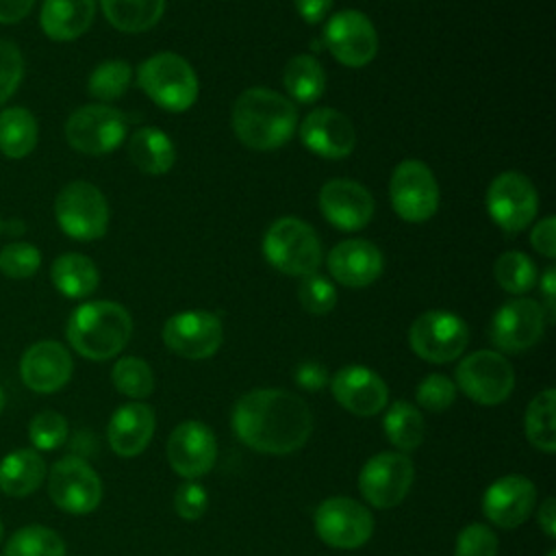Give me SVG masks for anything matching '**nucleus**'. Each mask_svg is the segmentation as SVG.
I'll use <instances>...</instances> for the list:
<instances>
[{"label": "nucleus", "instance_id": "1", "mask_svg": "<svg viewBox=\"0 0 556 556\" xmlns=\"http://www.w3.org/2000/svg\"><path fill=\"white\" fill-rule=\"evenodd\" d=\"M232 430L248 447L285 456L300 450L313 430L308 404L285 389H254L239 397Z\"/></svg>", "mask_w": 556, "mask_h": 556}, {"label": "nucleus", "instance_id": "2", "mask_svg": "<svg viewBox=\"0 0 556 556\" xmlns=\"http://www.w3.org/2000/svg\"><path fill=\"white\" fill-rule=\"evenodd\" d=\"M295 124L293 102L267 87L245 89L232 106V130L250 150L269 152L285 146L293 137Z\"/></svg>", "mask_w": 556, "mask_h": 556}, {"label": "nucleus", "instance_id": "3", "mask_svg": "<svg viewBox=\"0 0 556 556\" xmlns=\"http://www.w3.org/2000/svg\"><path fill=\"white\" fill-rule=\"evenodd\" d=\"M70 345L89 361H106L119 354L130 334L132 319L128 311L111 300L80 304L67 319Z\"/></svg>", "mask_w": 556, "mask_h": 556}, {"label": "nucleus", "instance_id": "4", "mask_svg": "<svg viewBox=\"0 0 556 556\" xmlns=\"http://www.w3.org/2000/svg\"><path fill=\"white\" fill-rule=\"evenodd\" d=\"M137 85L152 102L172 113L187 111L200 89L193 67L174 52L148 56L137 70Z\"/></svg>", "mask_w": 556, "mask_h": 556}, {"label": "nucleus", "instance_id": "5", "mask_svg": "<svg viewBox=\"0 0 556 556\" xmlns=\"http://www.w3.org/2000/svg\"><path fill=\"white\" fill-rule=\"evenodd\" d=\"M263 254L278 271L304 278L315 274L321 263V241L306 222L280 217L263 237Z\"/></svg>", "mask_w": 556, "mask_h": 556}, {"label": "nucleus", "instance_id": "6", "mask_svg": "<svg viewBox=\"0 0 556 556\" xmlns=\"http://www.w3.org/2000/svg\"><path fill=\"white\" fill-rule=\"evenodd\" d=\"M54 215L61 230L76 241H96L104 237L109 228L106 198L87 180L67 182L59 191L54 200Z\"/></svg>", "mask_w": 556, "mask_h": 556}, {"label": "nucleus", "instance_id": "7", "mask_svg": "<svg viewBox=\"0 0 556 556\" xmlns=\"http://www.w3.org/2000/svg\"><path fill=\"white\" fill-rule=\"evenodd\" d=\"M456 384L476 404L495 406L508 400L513 393L515 371L504 354L493 350H478L458 363Z\"/></svg>", "mask_w": 556, "mask_h": 556}, {"label": "nucleus", "instance_id": "8", "mask_svg": "<svg viewBox=\"0 0 556 556\" xmlns=\"http://www.w3.org/2000/svg\"><path fill=\"white\" fill-rule=\"evenodd\" d=\"M408 343L428 363H450L465 352L469 328L450 311H426L410 324Z\"/></svg>", "mask_w": 556, "mask_h": 556}, {"label": "nucleus", "instance_id": "9", "mask_svg": "<svg viewBox=\"0 0 556 556\" xmlns=\"http://www.w3.org/2000/svg\"><path fill=\"white\" fill-rule=\"evenodd\" d=\"M389 195L393 211L410 224L430 219L439 208V185L434 174L424 161H402L389 182Z\"/></svg>", "mask_w": 556, "mask_h": 556}, {"label": "nucleus", "instance_id": "10", "mask_svg": "<svg viewBox=\"0 0 556 556\" xmlns=\"http://www.w3.org/2000/svg\"><path fill=\"white\" fill-rule=\"evenodd\" d=\"M126 117L109 104H85L65 122L67 143L83 154H109L126 137Z\"/></svg>", "mask_w": 556, "mask_h": 556}, {"label": "nucleus", "instance_id": "11", "mask_svg": "<svg viewBox=\"0 0 556 556\" xmlns=\"http://www.w3.org/2000/svg\"><path fill=\"white\" fill-rule=\"evenodd\" d=\"M48 493L61 510L87 515L102 500V480L80 456H65L48 473Z\"/></svg>", "mask_w": 556, "mask_h": 556}, {"label": "nucleus", "instance_id": "12", "mask_svg": "<svg viewBox=\"0 0 556 556\" xmlns=\"http://www.w3.org/2000/svg\"><path fill=\"white\" fill-rule=\"evenodd\" d=\"M315 530L319 539L337 549H356L374 532L371 513L352 497H328L315 510Z\"/></svg>", "mask_w": 556, "mask_h": 556}, {"label": "nucleus", "instance_id": "13", "mask_svg": "<svg viewBox=\"0 0 556 556\" xmlns=\"http://www.w3.org/2000/svg\"><path fill=\"white\" fill-rule=\"evenodd\" d=\"M486 211L508 235L523 230L539 211V193L528 176L504 172L486 189Z\"/></svg>", "mask_w": 556, "mask_h": 556}, {"label": "nucleus", "instance_id": "14", "mask_svg": "<svg viewBox=\"0 0 556 556\" xmlns=\"http://www.w3.org/2000/svg\"><path fill=\"white\" fill-rule=\"evenodd\" d=\"M413 478L415 467L404 452H382L363 465L358 473V489L371 506L393 508L406 497Z\"/></svg>", "mask_w": 556, "mask_h": 556}, {"label": "nucleus", "instance_id": "15", "mask_svg": "<svg viewBox=\"0 0 556 556\" xmlns=\"http://www.w3.org/2000/svg\"><path fill=\"white\" fill-rule=\"evenodd\" d=\"M324 43L341 65L363 67L378 52V33L365 13L345 9L326 22Z\"/></svg>", "mask_w": 556, "mask_h": 556}, {"label": "nucleus", "instance_id": "16", "mask_svg": "<svg viewBox=\"0 0 556 556\" xmlns=\"http://www.w3.org/2000/svg\"><path fill=\"white\" fill-rule=\"evenodd\" d=\"M224 339V326L217 315L208 311H182L172 315L163 326L165 345L191 361L213 356Z\"/></svg>", "mask_w": 556, "mask_h": 556}, {"label": "nucleus", "instance_id": "17", "mask_svg": "<svg viewBox=\"0 0 556 556\" xmlns=\"http://www.w3.org/2000/svg\"><path fill=\"white\" fill-rule=\"evenodd\" d=\"M545 330V311L530 298L508 300L497 308L491 319V341L495 348L508 354L532 348Z\"/></svg>", "mask_w": 556, "mask_h": 556}, {"label": "nucleus", "instance_id": "18", "mask_svg": "<svg viewBox=\"0 0 556 556\" xmlns=\"http://www.w3.org/2000/svg\"><path fill=\"white\" fill-rule=\"evenodd\" d=\"M217 458V443L208 426L202 421H182L174 428L167 441L169 467L187 478L195 480L208 473Z\"/></svg>", "mask_w": 556, "mask_h": 556}, {"label": "nucleus", "instance_id": "19", "mask_svg": "<svg viewBox=\"0 0 556 556\" xmlns=\"http://www.w3.org/2000/svg\"><path fill=\"white\" fill-rule=\"evenodd\" d=\"M324 217L339 230H361L374 217V195L356 180L332 178L319 191Z\"/></svg>", "mask_w": 556, "mask_h": 556}, {"label": "nucleus", "instance_id": "20", "mask_svg": "<svg viewBox=\"0 0 556 556\" xmlns=\"http://www.w3.org/2000/svg\"><path fill=\"white\" fill-rule=\"evenodd\" d=\"M302 143L317 156L343 159L356 146V132L348 115L337 109H313L300 124Z\"/></svg>", "mask_w": 556, "mask_h": 556}, {"label": "nucleus", "instance_id": "21", "mask_svg": "<svg viewBox=\"0 0 556 556\" xmlns=\"http://www.w3.org/2000/svg\"><path fill=\"white\" fill-rule=\"evenodd\" d=\"M74 371L72 356L59 341L46 339L33 343L20 358V378L35 393H54L63 389Z\"/></svg>", "mask_w": 556, "mask_h": 556}, {"label": "nucleus", "instance_id": "22", "mask_svg": "<svg viewBox=\"0 0 556 556\" xmlns=\"http://www.w3.org/2000/svg\"><path fill=\"white\" fill-rule=\"evenodd\" d=\"M536 502V489L526 476H502L482 495V513L500 528L521 526Z\"/></svg>", "mask_w": 556, "mask_h": 556}, {"label": "nucleus", "instance_id": "23", "mask_svg": "<svg viewBox=\"0 0 556 556\" xmlns=\"http://www.w3.org/2000/svg\"><path fill=\"white\" fill-rule=\"evenodd\" d=\"M330 389L334 400L348 413L358 417H371L380 413L389 400V389L384 380L363 365H348L339 369L332 376Z\"/></svg>", "mask_w": 556, "mask_h": 556}, {"label": "nucleus", "instance_id": "24", "mask_svg": "<svg viewBox=\"0 0 556 556\" xmlns=\"http://www.w3.org/2000/svg\"><path fill=\"white\" fill-rule=\"evenodd\" d=\"M382 252L367 239H345L328 254L330 276L350 289L371 285L382 274Z\"/></svg>", "mask_w": 556, "mask_h": 556}, {"label": "nucleus", "instance_id": "25", "mask_svg": "<svg viewBox=\"0 0 556 556\" xmlns=\"http://www.w3.org/2000/svg\"><path fill=\"white\" fill-rule=\"evenodd\" d=\"M156 428L154 410L143 402H128L119 406L109 421L106 437L111 450L122 458L141 454L152 441Z\"/></svg>", "mask_w": 556, "mask_h": 556}, {"label": "nucleus", "instance_id": "26", "mask_svg": "<svg viewBox=\"0 0 556 556\" xmlns=\"http://www.w3.org/2000/svg\"><path fill=\"white\" fill-rule=\"evenodd\" d=\"M96 0H43L39 24L54 41L80 37L93 22Z\"/></svg>", "mask_w": 556, "mask_h": 556}, {"label": "nucleus", "instance_id": "27", "mask_svg": "<svg viewBox=\"0 0 556 556\" xmlns=\"http://www.w3.org/2000/svg\"><path fill=\"white\" fill-rule=\"evenodd\" d=\"M46 478V460L37 450H13L0 460V491L9 497L35 493Z\"/></svg>", "mask_w": 556, "mask_h": 556}, {"label": "nucleus", "instance_id": "28", "mask_svg": "<svg viewBox=\"0 0 556 556\" xmlns=\"http://www.w3.org/2000/svg\"><path fill=\"white\" fill-rule=\"evenodd\" d=\"M130 161L146 174L159 176L172 169L176 161V150L172 139L154 126H143L132 132L128 141Z\"/></svg>", "mask_w": 556, "mask_h": 556}, {"label": "nucleus", "instance_id": "29", "mask_svg": "<svg viewBox=\"0 0 556 556\" xmlns=\"http://www.w3.org/2000/svg\"><path fill=\"white\" fill-rule=\"evenodd\" d=\"M52 285L56 291H61L65 298H87L98 289L100 274L96 263L85 254H61L54 258L50 269Z\"/></svg>", "mask_w": 556, "mask_h": 556}, {"label": "nucleus", "instance_id": "30", "mask_svg": "<svg viewBox=\"0 0 556 556\" xmlns=\"http://www.w3.org/2000/svg\"><path fill=\"white\" fill-rule=\"evenodd\" d=\"M39 139L35 115L24 106L0 111V152L9 159L28 156Z\"/></svg>", "mask_w": 556, "mask_h": 556}, {"label": "nucleus", "instance_id": "31", "mask_svg": "<svg viewBox=\"0 0 556 556\" xmlns=\"http://www.w3.org/2000/svg\"><path fill=\"white\" fill-rule=\"evenodd\" d=\"M109 24L122 33H143L163 17L165 0H100Z\"/></svg>", "mask_w": 556, "mask_h": 556}, {"label": "nucleus", "instance_id": "32", "mask_svg": "<svg viewBox=\"0 0 556 556\" xmlns=\"http://www.w3.org/2000/svg\"><path fill=\"white\" fill-rule=\"evenodd\" d=\"M282 83L293 100L311 104L326 91V72L313 54H298L287 61Z\"/></svg>", "mask_w": 556, "mask_h": 556}, {"label": "nucleus", "instance_id": "33", "mask_svg": "<svg viewBox=\"0 0 556 556\" xmlns=\"http://www.w3.org/2000/svg\"><path fill=\"white\" fill-rule=\"evenodd\" d=\"M382 428L391 445H395L400 452H410L419 447L426 434V424L421 413L417 410V406L404 400H397L387 408Z\"/></svg>", "mask_w": 556, "mask_h": 556}, {"label": "nucleus", "instance_id": "34", "mask_svg": "<svg viewBox=\"0 0 556 556\" xmlns=\"http://www.w3.org/2000/svg\"><path fill=\"white\" fill-rule=\"evenodd\" d=\"M554 404H556V391L545 389L532 402L526 410V437L528 441L545 452L554 454L556 450V426H554Z\"/></svg>", "mask_w": 556, "mask_h": 556}, {"label": "nucleus", "instance_id": "35", "mask_svg": "<svg viewBox=\"0 0 556 556\" xmlns=\"http://www.w3.org/2000/svg\"><path fill=\"white\" fill-rule=\"evenodd\" d=\"M4 556H65V541L46 526H24L11 534Z\"/></svg>", "mask_w": 556, "mask_h": 556}, {"label": "nucleus", "instance_id": "36", "mask_svg": "<svg viewBox=\"0 0 556 556\" xmlns=\"http://www.w3.org/2000/svg\"><path fill=\"white\" fill-rule=\"evenodd\" d=\"M132 80V67L124 59H109L102 61L89 76L87 89L96 100H102V104L117 100L126 93Z\"/></svg>", "mask_w": 556, "mask_h": 556}, {"label": "nucleus", "instance_id": "37", "mask_svg": "<svg viewBox=\"0 0 556 556\" xmlns=\"http://www.w3.org/2000/svg\"><path fill=\"white\" fill-rule=\"evenodd\" d=\"M493 274H495L497 285H500L504 291L517 293V295L530 291V289L536 285V278H539L532 258L526 256L523 252H517V250L504 252V254L495 261Z\"/></svg>", "mask_w": 556, "mask_h": 556}, {"label": "nucleus", "instance_id": "38", "mask_svg": "<svg viewBox=\"0 0 556 556\" xmlns=\"http://www.w3.org/2000/svg\"><path fill=\"white\" fill-rule=\"evenodd\" d=\"M111 380L115 389L132 400H143L154 391V374L143 358L124 356L113 365Z\"/></svg>", "mask_w": 556, "mask_h": 556}, {"label": "nucleus", "instance_id": "39", "mask_svg": "<svg viewBox=\"0 0 556 556\" xmlns=\"http://www.w3.org/2000/svg\"><path fill=\"white\" fill-rule=\"evenodd\" d=\"M28 437L35 450L52 452L67 439V421L56 410H41L28 424Z\"/></svg>", "mask_w": 556, "mask_h": 556}, {"label": "nucleus", "instance_id": "40", "mask_svg": "<svg viewBox=\"0 0 556 556\" xmlns=\"http://www.w3.org/2000/svg\"><path fill=\"white\" fill-rule=\"evenodd\" d=\"M41 265V252L26 241H13L0 250V271L9 278H30Z\"/></svg>", "mask_w": 556, "mask_h": 556}, {"label": "nucleus", "instance_id": "41", "mask_svg": "<svg viewBox=\"0 0 556 556\" xmlns=\"http://www.w3.org/2000/svg\"><path fill=\"white\" fill-rule=\"evenodd\" d=\"M298 298L304 311H308L311 315H326L337 304V289L328 278L308 274L298 287Z\"/></svg>", "mask_w": 556, "mask_h": 556}, {"label": "nucleus", "instance_id": "42", "mask_svg": "<svg viewBox=\"0 0 556 556\" xmlns=\"http://www.w3.org/2000/svg\"><path fill=\"white\" fill-rule=\"evenodd\" d=\"M415 397H417V404L424 406L426 410L441 413L454 404L456 384L443 374H430L417 384Z\"/></svg>", "mask_w": 556, "mask_h": 556}, {"label": "nucleus", "instance_id": "43", "mask_svg": "<svg viewBox=\"0 0 556 556\" xmlns=\"http://www.w3.org/2000/svg\"><path fill=\"white\" fill-rule=\"evenodd\" d=\"M497 554V536L484 523L465 526L454 545V556H495Z\"/></svg>", "mask_w": 556, "mask_h": 556}, {"label": "nucleus", "instance_id": "44", "mask_svg": "<svg viewBox=\"0 0 556 556\" xmlns=\"http://www.w3.org/2000/svg\"><path fill=\"white\" fill-rule=\"evenodd\" d=\"M22 76L24 59L20 48L9 39H0V106L17 91Z\"/></svg>", "mask_w": 556, "mask_h": 556}, {"label": "nucleus", "instance_id": "45", "mask_svg": "<svg viewBox=\"0 0 556 556\" xmlns=\"http://www.w3.org/2000/svg\"><path fill=\"white\" fill-rule=\"evenodd\" d=\"M208 504V495L204 486L195 480L182 482L174 493V510L185 521H195L204 515Z\"/></svg>", "mask_w": 556, "mask_h": 556}, {"label": "nucleus", "instance_id": "46", "mask_svg": "<svg viewBox=\"0 0 556 556\" xmlns=\"http://www.w3.org/2000/svg\"><path fill=\"white\" fill-rule=\"evenodd\" d=\"M293 380L306 391H319L328 384V371L317 361H304L293 369Z\"/></svg>", "mask_w": 556, "mask_h": 556}, {"label": "nucleus", "instance_id": "47", "mask_svg": "<svg viewBox=\"0 0 556 556\" xmlns=\"http://www.w3.org/2000/svg\"><path fill=\"white\" fill-rule=\"evenodd\" d=\"M530 241H532L534 250L541 252L543 256H547V258L556 256V219H554V215L543 217L534 226V230L530 235Z\"/></svg>", "mask_w": 556, "mask_h": 556}, {"label": "nucleus", "instance_id": "48", "mask_svg": "<svg viewBox=\"0 0 556 556\" xmlns=\"http://www.w3.org/2000/svg\"><path fill=\"white\" fill-rule=\"evenodd\" d=\"M295 11L308 24H319L332 9V0H293Z\"/></svg>", "mask_w": 556, "mask_h": 556}, {"label": "nucleus", "instance_id": "49", "mask_svg": "<svg viewBox=\"0 0 556 556\" xmlns=\"http://www.w3.org/2000/svg\"><path fill=\"white\" fill-rule=\"evenodd\" d=\"M33 4L35 0H0V24H15L24 20Z\"/></svg>", "mask_w": 556, "mask_h": 556}, {"label": "nucleus", "instance_id": "50", "mask_svg": "<svg viewBox=\"0 0 556 556\" xmlns=\"http://www.w3.org/2000/svg\"><path fill=\"white\" fill-rule=\"evenodd\" d=\"M536 521H539L541 530H543L549 539L556 536V502H554V497H547V500L539 506Z\"/></svg>", "mask_w": 556, "mask_h": 556}, {"label": "nucleus", "instance_id": "51", "mask_svg": "<svg viewBox=\"0 0 556 556\" xmlns=\"http://www.w3.org/2000/svg\"><path fill=\"white\" fill-rule=\"evenodd\" d=\"M539 282H541V291H543V298H545L547 317H549V321H552V319H554V313H556V300H554V291H556V271H554V267H545V274H543V278H541Z\"/></svg>", "mask_w": 556, "mask_h": 556}, {"label": "nucleus", "instance_id": "52", "mask_svg": "<svg viewBox=\"0 0 556 556\" xmlns=\"http://www.w3.org/2000/svg\"><path fill=\"white\" fill-rule=\"evenodd\" d=\"M4 410V391H2V387H0V413Z\"/></svg>", "mask_w": 556, "mask_h": 556}, {"label": "nucleus", "instance_id": "53", "mask_svg": "<svg viewBox=\"0 0 556 556\" xmlns=\"http://www.w3.org/2000/svg\"><path fill=\"white\" fill-rule=\"evenodd\" d=\"M545 556H556V552H554V549H552V552H547V554H545Z\"/></svg>", "mask_w": 556, "mask_h": 556}, {"label": "nucleus", "instance_id": "54", "mask_svg": "<svg viewBox=\"0 0 556 556\" xmlns=\"http://www.w3.org/2000/svg\"><path fill=\"white\" fill-rule=\"evenodd\" d=\"M0 539H2V521H0Z\"/></svg>", "mask_w": 556, "mask_h": 556}, {"label": "nucleus", "instance_id": "55", "mask_svg": "<svg viewBox=\"0 0 556 556\" xmlns=\"http://www.w3.org/2000/svg\"><path fill=\"white\" fill-rule=\"evenodd\" d=\"M0 230H2V219H0Z\"/></svg>", "mask_w": 556, "mask_h": 556}]
</instances>
